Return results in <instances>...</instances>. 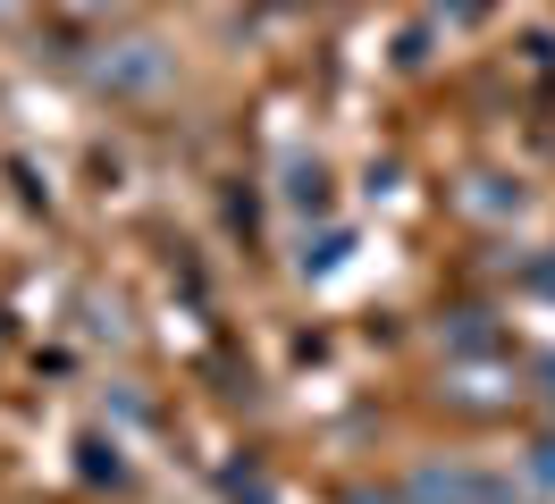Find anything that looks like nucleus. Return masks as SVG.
I'll list each match as a JSON object with an SVG mask.
<instances>
[{"label": "nucleus", "instance_id": "1", "mask_svg": "<svg viewBox=\"0 0 555 504\" xmlns=\"http://www.w3.org/2000/svg\"><path fill=\"white\" fill-rule=\"evenodd\" d=\"M169 76H177V60H169V42H152V34H135V42H109L102 60H93V85H102V93H118V101L169 93Z\"/></svg>", "mask_w": 555, "mask_h": 504}, {"label": "nucleus", "instance_id": "2", "mask_svg": "<svg viewBox=\"0 0 555 504\" xmlns=\"http://www.w3.org/2000/svg\"><path fill=\"white\" fill-rule=\"evenodd\" d=\"M413 504H505V488L472 479V470H454V463H429V470H413Z\"/></svg>", "mask_w": 555, "mask_h": 504}, {"label": "nucleus", "instance_id": "3", "mask_svg": "<svg viewBox=\"0 0 555 504\" xmlns=\"http://www.w3.org/2000/svg\"><path fill=\"white\" fill-rule=\"evenodd\" d=\"M447 403L454 412H496V403H514V387H505V370H454Z\"/></svg>", "mask_w": 555, "mask_h": 504}, {"label": "nucleus", "instance_id": "4", "mask_svg": "<svg viewBox=\"0 0 555 504\" xmlns=\"http://www.w3.org/2000/svg\"><path fill=\"white\" fill-rule=\"evenodd\" d=\"M286 210H304V219L328 210V168L320 160H286Z\"/></svg>", "mask_w": 555, "mask_h": 504}, {"label": "nucleus", "instance_id": "5", "mask_svg": "<svg viewBox=\"0 0 555 504\" xmlns=\"http://www.w3.org/2000/svg\"><path fill=\"white\" fill-rule=\"evenodd\" d=\"M454 345H463V353H488V345H496V336H488V311H454Z\"/></svg>", "mask_w": 555, "mask_h": 504}, {"label": "nucleus", "instance_id": "6", "mask_svg": "<svg viewBox=\"0 0 555 504\" xmlns=\"http://www.w3.org/2000/svg\"><path fill=\"white\" fill-rule=\"evenodd\" d=\"M463 202H472V210H521V194H505L496 177H480V185H472V194H463Z\"/></svg>", "mask_w": 555, "mask_h": 504}, {"label": "nucleus", "instance_id": "7", "mask_svg": "<svg viewBox=\"0 0 555 504\" xmlns=\"http://www.w3.org/2000/svg\"><path fill=\"white\" fill-rule=\"evenodd\" d=\"M337 261H346V228H328L312 253H304V269H337Z\"/></svg>", "mask_w": 555, "mask_h": 504}, {"label": "nucleus", "instance_id": "8", "mask_svg": "<svg viewBox=\"0 0 555 504\" xmlns=\"http://www.w3.org/2000/svg\"><path fill=\"white\" fill-rule=\"evenodd\" d=\"M530 479H539V488H555V437H539V445H530Z\"/></svg>", "mask_w": 555, "mask_h": 504}, {"label": "nucleus", "instance_id": "9", "mask_svg": "<svg viewBox=\"0 0 555 504\" xmlns=\"http://www.w3.org/2000/svg\"><path fill=\"white\" fill-rule=\"evenodd\" d=\"M60 9H76V17H118L127 0H60Z\"/></svg>", "mask_w": 555, "mask_h": 504}, {"label": "nucleus", "instance_id": "10", "mask_svg": "<svg viewBox=\"0 0 555 504\" xmlns=\"http://www.w3.org/2000/svg\"><path fill=\"white\" fill-rule=\"evenodd\" d=\"M539 387H547V396H555V353H547V362H539Z\"/></svg>", "mask_w": 555, "mask_h": 504}, {"label": "nucleus", "instance_id": "11", "mask_svg": "<svg viewBox=\"0 0 555 504\" xmlns=\"http://www.w3.org/2000/svg\"><path fill=\"white\" fill-rule=\"evenodd\" d=\"M9 9H17V0H0V17H9Z\"/></svg>", "mask_w": 555, "mask_h": 504}]
</instances>
